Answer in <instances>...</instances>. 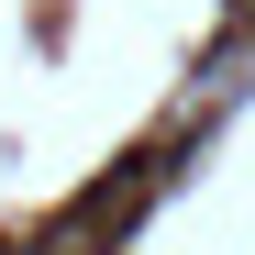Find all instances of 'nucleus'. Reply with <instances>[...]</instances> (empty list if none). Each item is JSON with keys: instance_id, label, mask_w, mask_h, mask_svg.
Instances as JSON below:
<instances>
[{"instance_id": "f257e3e1", "label": "nucleus", "mask_w": 255, "mask_h": 255, "mask_svg": "<svg viewBox=\"0 0 255 255\" xmlns=\"http://www.w3.org/2000/svg\"><path fill=\"white\" fill-rule=\"evenodd\" d=\"M33 255H78V244H33Z\"/></svg>"}]
</instances>
